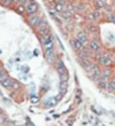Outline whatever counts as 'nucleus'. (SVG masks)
<instances>
[{"instance_id": "f257e3e1", "label": "nucleus", "mask_w": 115, "mask_h": 126, "mask_svg": "<svg viewBox=\"0 0 115 126\" xmlns=\"http://www.w3.org/2000/svg\"><path fill=\"white\" fill-rule=\"evenodd\" d=\"M36 28L40 34V38H44V37H46L47 34L51 33L49 32V25L44 17H40L39 18V22H38V24L36 25Z\"/></svg>"}, {"instance_id": "f03ea898", "label": "nucleus", "mask_w": 115, "mask_h": 126, "mask_svg": "<svg viewBox=\"0 0 115 126\" xmlns=\"http://www.w3.org/2000/svg\"><path fill=\"white\" fill-rule=\"evenodd\" d=\"M98 62L101 65L109 66L113 63V57L109 53H101V54H99V56H98Z\"/></svg>"}, {"instance_id": "7ed1b4c3", "label": "nucleus", "mask_w": 115, "mask_h": 126, "mask_svg": "<svg viewBox=\"0 0 115 126\" xmlns=\"http://www.w3.org/2000/svg\"><path fill=\"white\" fill-rule=\"evenodd\" d=\"M23 6L25 7V13H28V15L36 14L37 10H38V5H37V2L33 1V0H26L25 3H24Z\"/></svg>"}, {"instance_id": "20e7f679", "label": "nucleus", "mask_w": 115, "mask_h": 126, "mask_svg": "<svg viewBox=\"0 0 115 126\" xmlns=\"http://www.w3.org/2000/svg\"><path fill=\"white\" fill-rule=\"evenodd\" d=\"M89 75L92 79L99 80L100 77H101V69H100L99 65H97V64H92L91 69H90V71H89Z\"/></svg>"}, {"instance_id": "39448f33", "label": "nucleus", "mask_w": 115, "mask_h": 126, "mask_svg": "<svg viewBox=\"0 0 115 126\" xmlns=\"http://www.w3.org/2000/svg\"><path fill=\"white\" fill-rule=\"evenodd\" d=\"M77 39L81 41V43L83 44V46L86 47L88 45H89V40H88V36H86V33L84 32V31H79V32H77V37H76Z\"/></svg>"}, {"instance_id": "423d86ee", "label": "nucleus", "mask_w": 115, "mask_h": 126, "mask_svg": "<svg viewBox=\"0 0 115 126\" xmlns=\"http://www.w3.org/2000/svg\"><path fill=\"white\" fill-rule=\"evenodd\" d=\"M70 44H71V47L74 48L75 50H77V52H82L83 48H84V46H83V44L79 41L77 38H75V39H71L70 40Z\"/></svg>"}, {"instance_id": "0eeeda50", "label": "nucleus", "mask_w": 115, "mask_h": 126, "mask_svg": "<svg viewBox=\"0 0 115 126\" xmlns=\"http://www.w3.org/2000/svg\"><path fill=\"white\" fill-rule=\"evenodd\" d=\"M100 17H101V14H100V12H98V10L90 12V13L86 15V18L89 21H98Z\"/></svg>"}, {"instance_id": "6e6552de", "label": "nucleus", "mask_w": 115, "mask_h": 126, "mask_svg": "<svg viewBox=\"0 0 115 126\" xmlns=\"http://www.w3.org/2000/svg\"><path fill=\"white\" fill-rule=\"evenodd\" d=\"M39 18L40 17L37 14H32V15L28 16V22H29V24L31 27H36L37 24H38V22H39Z\"/></svg>"}, {"instance_id": "1a4fd4ad", "label": "nucleus", "mask_w": 115, "mask_h": 126, "mask_svg": "<svg viewBox=\"0 0 115 126\" xmlns=\"http://www.w3.org/2000/svg\"><path fill=\"white\" fill-rule=\"evenodd\" d=\"M12 83H13V79L9 78L7 75L3 77L2 79H0V84H1L3 87H6V88H12Z\"/></svg>"}, {"instance_id": "9d476101", "label": "nucleus", "mask_w": 115, "mask_h": 126, "mask_svg": "<svg viewBox=\"0 0 115 126\" xmlns=\"http://www.w3.org/2000/svg\"><path fill=\"white\" fill-rule=\"evenodd\" d=\"M89 47L92 52H95V53H99V52H100V44H99L97 40H91L89 43Z\"/></svg>"}, {"instance_id": "9b49d317", "label": "nucleus", "mask_w": 115, "mask_h": 126, "mask_svg": "<svg viewBox=\"0 0 115 126\" xmlns=\"http://www.w3.org/2000/svg\"><path fill=\"white\" fill-rule=\"evenodd\" d=\"M111 76H112L111 70H109L108 68H105V70L101 71V77H100V79L105 80V81H109V80H111Z\"/></svg>"}, {"instance_id": "f8f14e48", "label": "nucleus", "mask_w": 115, "mask_h": 126, "mask_svg": "<svg viewBox=\"0 0 115 126\" xmlns=\"http://www.w3.org/2000/svg\"><path fill=\"white\" fill-rule=\"evenodd\" d=\"M56 69H58V71H59V75H62V73H67V72H68V71H67L66 65L63 64V62L61 60L56 62Z\"/></svg>"}, {"instance_id": "ddd939ff", "label": "nucleus", "mask_w": 115, "mask_h": 126, "mask_svg": "<svg viewBox=\"0 0 115 126\" xmlns=\"http://www.w3.org/2000/svg\"><path fill=\"white\" fill-rule=\"evenodd\" d=\"M59 88H60L61 95H65L67 93V90H68V81H60Z\"/></svg>"}, {"instance_id": "4468645a", "label": "nucleus", "mask_w": 115, "mask_h": 126, "mask_svg": "<svg viewBox=\"0 0 115 126\" xmlns=\"http://www.w3.org/2000/svg\"><path fill=\"white\" fill-rule=\"evenodd\" d=\"M45 53L47 61L48 62H54V52H53V49H46Z\"/></svg>"}, {"instance_id": "2eb2a0df", "label": "nucleus", "mask_w": 115, "mask_h": 126, "mask_svg": "<svg viewBox=\"0 0 115 126\" xmlns=\"http://www.w3.org/2000/svg\"><path fill=\"white\" fill-rule=\"evenodd\" d=\"M98 85H99L100 88H102V90H108V81H105V80L99 79L98 80Z\"/></svg>"}, {"instance_id": "dca6fc26", "label": "nucleus", "mask_w": 115, "mask_h": 126, "mask_svg": "<svg viewBox=\"0 0 115 126\" xmlns=\"http://www.w3.org/2000/svg\"><path fill=\"white\" fill-rule=\"evenodd\" d=\"M108 91H111V92H114L115 91V80H109L108 81Z\"/></svg>"}, {"instance_id": "f3484780", "label": "nucleus", "mask_w": 115, "mask_h": 126, "mask_svg": "<svg viewBox=\"0 0 115 126\" xmlns=\"http://www.w3.org/2000/svg\"><path fill=\"white\" fill-rule=\"evenodd\" d=\"M61 15H62V17L63 18H65V20H68V18H70V17H71V13H70V12H68V10H65V12H62V13H61Z\"/></svg>"}, {"instance_id": "a211bd4d", "label": "nucleus", "mask_w": 115, "mask_h": 126, "mask_svg": "<svg viewBox=\"0 0 115 126\" xmlns=\"http://www.w3.org/2000/svg\"><path fill=\"white\" fill-rule=\"evenodd\" d=\"M16 12L19 14H23L24 12H25V7L23 6V5H19V6H17V8H16Z\"/></svg>"}, {"instance_id": "6ab92c4d", "label": "nucleus", "mask_w": 115, "mask_h": 126, "mask_svg": "<svg viewBox=\"0 0 115 126\" xmlns=\"http://www.w3.org/2000/svg\"><path fill=\"white\" fill-rule=\"evenodd\" d=\"M12 88H14V90H19V88H20V84H19V81L13 80V83H12Z\"/></svg>"}, {"instance_id": "aec40b11", "label": "nucleus", "mask_w": 115, "mask_h": 126, "mask_svg": "<svg viewBox=\"0 0 115 126\" xmlns=\"http://www.w3.org/2000/svg\"><path fill=\"white\" fill-rule=\"evenodd\" d=\"M108 20L111 21V22H113V23H115V13L108 14Z\"/></svg>"}, {"instance_id": "412c9836", "label": "nucleus", "mask_w": 115, "mask_h": 126, "mask_svg": "<svg viewBox=\"0 0 115 126\" xmlns=\"http://www.w3.org/2000/svg\"><path fill=\"white\" fill-rule=\"evenodd\" d=\"M89 30L92 31V32H97V31H98V28L95 27V25H89Z\"/></svg>"}, {"instance_id": "4be33fe9", "label": "nucleus", "mask_w": 115, "mask_h": 126, "mask_svg": "<svg viewBox=\"0 0 115 126\" xmlns=\"http://www.w3.org/2000/svg\"><path fill=\"white\" fill-rule=\"evenodd\" d=\"M5 76H6V72H5V70H3L2 68H0V79H2Z\"/></svg>"}, {"instance_id": "5701e85b", "label": "nucleus", "mask_w": 115, "mask_h": 126, "mask_svg": "<svg viewBox=\"0 0 115 126\" xmlns=\"http://www.w3.org/2000/svg\"><path fill=\"white\" fill-rule=\"evenodd\" d=\"M1 2H2L3 5H6V6H7V5H10L13 1H12V0H1Z\"/></svg>"}, {"instance_id": "b1692460", "label": "nucleus", "mask_w": 115, "mask_h": 126, "mask_svg": "<svg viewBox=\"0 0 115 126\" xmlns=\"http://www.w3.org/2000/svg\"><path fill=\"white\" fill-rule=\"evenodd\" d=\"M2 122H3V118H2V116H0V124L2 123Z\"/></svg>"}, {"instance_id": "393cba45", "label": "nucleus", "mask_w": 115, "mask_h": 126, "mask_svg": "<svg viewBox=\"0 0 115 126\" xmlns=\"http://www.w3.org/2000/svg\"><path fill=\"white\" fill-rule=\"evenodd\" d=\"M97 1H100V2H105L106 0H97Z\"/></svg>"}]
</instances>
